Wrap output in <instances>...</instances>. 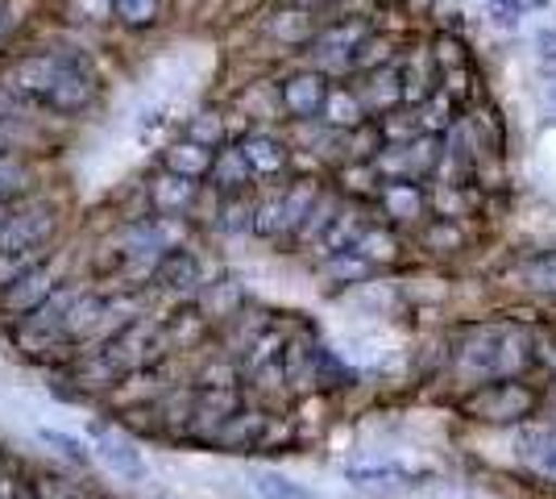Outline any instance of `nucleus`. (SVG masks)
Wrapping results in <instances>:
<instances>
[{
    "label": "nucleus",
    "instance_id": "1",
    "mask_svg": "<svg viewBox=\"0 0 556 499\" xmlns=\"http://www.w3.org/2000/svg\"><path fill=\"white\" fill-rule=\"evenodd\" d=\"M328 92H332V84L320 67H300L278 84V109L295 121H316L325 113Z\"/></svg>",
    "mask_w": 556,
    "mask_h": 499
},
{
    "label": "nucleus",
    "instance_id": "2",
    "mask_svg": "<svg viewBox=\"0 0 556 499\" xmlns=\"http://www.w3.org/2000/svg\"><path fill=\"white\" fill-rule=\"evenodd\" d=\"M50 234H54V213L47 204H38L29 213L4 216L0 221V254H34Z\"/></svg>",
    "mask_w": 556,
    "mask_h": 499
},
{
    "label": "nucleus",
    "instance_id": "3",
    "mask_svg": "<svg viewBox=\"0 0 556 499\" xmlns=\"http://www.w3.org/2000/svg\"><path fill=\"white\" fill-rule=\"evenodd\" d=\"M92 100H96V79L79 59H67V63H63V72H59V79L50 84V92L42 96V104H47V109L67 113V117L71 113H84Z\"/></svg>",
    "mask_w": 556,
    "mask_h": 499
},
{
    "label": "nucleus",
    "instance_id": "4",
    "mask_svg": "<svg viewBox=\"0 0 556 499\" xmlns=\"http://www.w3.org/2000/svg\"><path fill=\"white\" fill-rule=\"evenodd\" d=\"M67 59L71 54H25V59L13 63V72H9V88L17 96H29V100L42 104V96L50 92V84L59 79Z\"/></svg>",
    "mask_w": 556,
    "mask_h": 499
},
{
    "label": "nucleus",
    "instance_id": "5",
    "mask_svg": "<svg viewBox=\"0 0 556 499\" xmlns=\"http://www.w3.org/2000/svg\"><path fill=\"white\" fill-rule=\"evenodd\" d=\"M320 29V13H312V9H303V4H291V0H282L278 9L266 13V34L282 42V47H295L303 50L312 42V34Z\"/></svg>",
    "mask_w": 556,
    "mask_h": 499
},
{
    "label": "nucleus",
    "instance_id": "6",
    "mask_svg": "<svg viewBox=\"0 0 556 499\" xmlns=\"http://www.w3.org/2000/svg\"><path fill=\"white\" fill-rule=\"evenodd\" d=\"M96 453H100V462L121 478H141L146 475V458L141 450L125 437V433H116V428H96Z\"/></svg>",
    "mask_w": 556,
    "mask_h": 499
},
{
    "label": "nucleus",
    "instance_id": "7",
    "mask_svg": "<svg viewBox=\"0 0 556 499\" xmlns=\"http://www.w3.org/2000/svg\"><path fill=\"white\" fill-rule=\"evenodd\" d=\"M237 150L250 166V175H278L287 166V146L278 142L275 134H250Z\"/></svg>",
    "mask_w": 556,
    "mask_h": 499
},
{
    "label": "nucleus",
    "instance_id": "8",
    "mask_svg": "<svg viewBox=\"0 0 556 499\" xmlns=\"http://www.w3.org/2000/svg\"><path fill=\"white\" fill-rule=\"evenodd\" d=\"M212 146H200L184 138V142H175L166 150V171H175V175H184V179H204L212 171Z\"/></svg>",
    "mask_w": 556,
    "mask_h": 499
},
{
    "label": "nucleus",
    "instance_id": "9",
    "mask_svg": "<svg viewBox=\"0 0 556 499\" xmlns=\"http://www.w3.org/2000/svg\"><path fill=\"white\" fill-rule=\"evenodd\" d=\"M378 200L391 216H419L424 213V191L416 179H387L378 188Z\"/></svg>",
    "mask_w": 556,
    "mask_h": 499
},
{
    "label": "nucleus",
    "instance_id": "10",
    "mask_svg": "<svg viewBox=\"0 0 556 499\" xmlns=\"http://www.w3.org/2000/svg\"><path fill=\"white\" fill-rule=\"evenodd\" d=\"M109 9L125 29H154L163 22L166 0H109Z\"/></svg>",
    "mask_w": 556,
    "mask_h": 499
},
{
    "label": "nucleus",
    "instance_id": "11",
    "mask_svg": "<svg viewBox=\"0 0 556 499\" xmlns=\"http://www.w3.org/2000/svg\"><path fill=\"white\" fill-rule=\"evenodd\" d=\"M320 117H325L332 129H353V125H362L366 109H362V100H357V92H353V88H332Z\"/></svg>",
    "mask_w": 556,
    "mask_h": 499
},
{
    "label": "nucleus",
    "instance_id": "12",
    "mask_svg": "<svg viewBox=\"0 0 556 499\" xmlns=\"http://www.w3.org/2000/svg\"><path fill=\"white\" fill-rule=\"evenodd\" d=\"M47 296H50V275L47 271H29V266H25L22 275H17V287L4 291V304H9V309H34V304L47 300Z\"/></svg>",
    "mask_w": 556,
    "mask_h": 499
},
{
    "label": "nucleus",
    "instance_id": "13",
    "mask_svg": "<svg viewBox=\"0 0 556 499\" xmlns=\"http://www.w3.org/2000/svg\"><path fill=\"white\" fill-rule=\"evenodd\" d=\"M191 196H195V179H184L175 171L159 175V184H154V204L163 213H184L187 204H191Z\"/></svg>",
    "mask_w": 556,
    "mask_h": 499
},
{
    "label": "nucleus",
    "instance_id": "14",
    "mask_svg": "<svg viewBox=\"0 0 556 499\" xmlns=\"http://www.w3.org/2000/svg\"><path fill=\"white\" fill-rule=\"evenodd\" d=\"M208 175L216 179V184H220V188H241L245 179H254L237 146H232V150H220V154H212V171H208Z\"/></svg>",
    "mask_w": 556,
    "mask_h": 499
},
{
    "label": "nucleus",
    "instance_id": "15",
    "mask_svg": "<svg viewBox=\"0 0 556 499\" xmlns=\"http://www.w3.org/2000/svg\"><path fill=\"white\" fill-rule=\"evenodd\" d=\"M349 483H357V487H391V483H412V471H403V466H349L345 471Z\"/></svg>",
    "mask_w": 556,
    "mask_h": 499
},
{
    "label": "nucleus",
    "instance_id": "16",
    "mask_svg": "<svg viewBox=\"0 0 556 499\" xmlns=\"http://www.w3.org/2000/svg\"><path fill=\"white\" fill-rule=\"evenodd\" d=\"M195 275H200V266H195V259L184 254V250H170V254L163 259V266H159V279L170 287H191L195 284Z\"/></svg>",
    "mask_w": 556,
    "mask_h": 499
},
{
    "label": "nucleus",
    "instance_id": "17",
    "mask_svg": "<svg viewBox=\"0 0 556 499\" xmlns=\"http://www.w3.org/2000/svg\"><path fill=\"white\" fill-rule=\"evenodd\" d=\"M29 188V171H25L22 159H13V154H0V204L4 200H13V196H22Z\"/></svg>",
    "mask_w": 556,
    "mask_h": 499
},
{
    "label": "nucleus",
    "instance_id": "18",
    "mask_svg": "<svg viewBox=\"0 0 556 499\" xmlns=\"http://www.w3.org/2000/svg\"><path fill=\"white\" fill-rule=\"evenodd\" d=\"M187 138H191V142L212 146V150H216V146L225 142V121L216 117V113H200V117L191 121V129H187Z\"/></svg>",
    "mask_w": 556,
    "mask_h": 499
},
{
    "label": "nucleus",
    "instance_id": "19",
    "mask_svg": "<svg viewBox=\"0 0 556 499\" xmlns=\"http://www.w3.org/2000/svg\"><path fill=\"white\" fill-rule=\"evenodd\" d=\"M523 446H528V458H532L535 466H540L544 475L556 478V433H540V437H528Z\"/></svg>",
    "mask_w": 556,
    "mask_h": 499
},
{
    "label": "nucleus",
    "instance_id": "20",
    "mask_svg": "<svg viewBox=\"0 0 556 499\" xmlns=\"http://www.w3.org/2000/svg\"><path fill=\"white\" fill-rule=\"evenodd\" d=\"M257 487H262V496H270V499H312L303 487H295L291 478H282V475H257Z\"/></svg>",
    "mask_w": 556,
    "mask_h": 499
},
{
    "label": "nucleus",
    "instance_id": "21",
    "mask_svg": "<svg viewBox=\"0 0 556 499\" xmlns=\"http://www.w3.org/2000/svg\"><path fill=\"white\" fill-rule=\"evenodd\" d=\"M490 13H494V22L498 25H519V13H523V4L519 0H490Z\"/></svg>",
    "mask_w": 556,
    "mask_h": 499
},
{
    "label": "nucleus",
    "instance_id": "22",
    "mask_svg": "<svg viewBox=\"0 0 556 499\" xmlns=\"http://www.w3.org/2000/svg\"><path fill=\"white\" fill-rule=\"evenodd\" d=\"M42 437H47L50 446H59L63 453H71L75 462H84V458H88V453H84V446H79L75 437H67V433H50V428H42Z\"/></svg>",
    "mask_w": 556,
    "mask_h": 499
},
{
    "label": "nucleus",
    "instance_id": "23",
    "mask_svg": "<svg viewBox=\"0 0 556 499\" xmlns=\"http://www.w3.org/2000/svg\"><path fill=\"white\" fill-rule=\"evenodd\" d=\"M75 4V0H67ZM79 17L84 22H104V17H113V9H109V0H79Z\"/></svg>",
    "mask_w": 556,
    "mask_h": 499
},
{
    "label": "nucleus",
    "instance_id": "24",
    "mask_svg": "<svg viewBox=\"0 0 556 499\" xmlns=\"http://www.w3.org/2000/svg\"><path fill=\"white\" fill-rule=\"evenodd\" d=\"M535 47H540V59H544V63H553V67H556V29H540Z\"/></svg>",
    "mask_w": 556,
    "mask_h": 499
},
{
    "label": "nucleus",
    "instance_id": "25",
    "mask_svg": "<svg viewBox=\"0 0 556 499\" xmlns=\"http://www.w3.org/2000/svg\"><path fill=\"white\" fill-rule=\"evenodd\" d=\"M291 4H303V9H312V13H320V17L345 9V0H291Z\"/></svg>",
    "mask_w": 556,
    "mask_h": 499
},
{
    "label": "nucleus",
    "instance_id": "26",
    "mask_svg": "<svg viewBox=\"0 0 556 499\" xmlns=\"http://www.w3.org/2000/svg\"><path fill=\"white\" fill-rule=\"evenodd\" d=\"M523 9H548V0H519Z\"/></svg>",
    "mask_w": 556,
    "mask_h": 499
},
{
    "label": "nucleus",
    "instance_id": "27",
    "mask_svg": "<svg viewBox=\"0 0 556 499\" xmlns=\"http://www.w3.org/2000/svg\"><path fill=\"white\" fill-rule=\"evenodd\" d=\"M0 216H4V204H0Z\"/></svg>",
    "mask_w": 556,
    "mask_h": 499
}]
</instances>
